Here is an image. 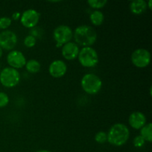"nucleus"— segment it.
I'll return each instance as SVG.
<instances>
[{"mask_svg":"<svg viewBox=\"0 0 152 152\" xmlns=\"http://www.w3.org/2000/svg\"><path fill=\"white\" fill-rule=\"evenodd\" d=\"M129 137V127L123 123H116L110 128L107 134V141L114 146H122L128 142Z\"/></svg>","mask_w":152,"mask_h":152,"instance_id":"obj_1","label":"nucleus"},{"mask_svg":"<svg viewBox=\"0 0 152 152\" xmlns=\"http://www.w3.org/2000/svg\"><path fill=\"white\" fill-rule=\"evenodd\" d=\"M73 37L77 45L83 47H91L96 42L97 34L92 27L88 25L78 26L73 34Z\"/></svg>","mask_w":152,"mask_h":152,"instance_id":"obj_2","label":"nucleus"},{"mask_svg":"<svg viewBox=\"0 0 152 152\" xmlns=\"http://www.w3.org/2000/svg\"><path fill=\"white\" fill-rule=\"evenodd\" d=\"M81 86L88 94L94 95L99 93L102 86V82L97 75L94 74H85L81 80Z\"/></svg>","mask_w":152,"mask_h":152,"instance_id":"obj_3","label":"nucleus"},{"mask_svg":"<svg viewBox=\"0 0 152 152\" xmlns=\"http://www.w3.org/2000/svg\"><path fill=\"white\" fill-rule=\"evenodd\" d=\"M77 58L80 65L85 68H94L99 62L97 52L91 47H83L80 50Z\"/></svg>","mask_w":152,"mask_h":152,"instance_id":"obj_4","label":"nucleus"},{"mask_svg":"<svg viewBox=\"0 0 152 152\" xmlns=\"http://www.w3.org/2000/svg\"><path fill=\"white\" fill-rule=\"evenodd\" d=\"M20 74L16 69L6 67L0 71V83L5 88H13L20 81Z\"/></svg>","mask_w":152,"mask_h":152,"instance_id":"obj_5","label":"nucleus"},{"mask_svg":"<svg viewBox=\"0 0 152 152\" xmlns=\"http://www.w3.org/2000/svg\"><path fill=\"white\" fill-rule=\"evenodd\" d=\"M131 60L137 68H146L151 62V53L146 49L138 48L132 53Z\"/></svg>","mask_w":152,"mask_h":152,"instance_id":"obj_6","label":"nucleus"},{"mask_svg":"<svg viewBox=\"0 0 152 152\" xmlns=\"http://www.w3.org/2000/svg\"><path fill=\"white\" fill-rule=\"evenodd\" d=\"M73 34L74 32L69 26L62 25L55 28L53 33V37L56 44L63 45L71 42L73 38Z\"/></svg>","mask_w":152,"mask_h":152,"instance_id":"obj_7","label":"nucleus"},{"mask_svg":"<svg viewBox=\"0 0 152 152\" xmlns=\"http://www.w3.org/2000/svg\"><path fill=\"white\" fill-rule=\"evenodd\" d=\"M40 13L34 9L25 10L21 14L20 22L25 28H34L39 22Z\"/></svg>","mask_w":152,"mask_h":152,"instance_id":"obj_8","label":"nucleus"},{"mask_svg":"<svg viewBox=\"0 0 152 152\" xmlns=\"http://www.w3.org/2000/svg\"><path fill=\"white\" fill-rule=\"evenodd\" d=\"M18 38L13 31L5 30L0 33V47L2 50H13L17 44Z\"/></svg>","mask_w":152,"mask_h":152,"instance_id":"obj_9","label":"nucleus"},{"mask_svg":"<svg viewBox=\"0 0 152 152\" xmlns=\"http://www.w3.org/2000/svg\"><path fill=\"white\" fill-rule=\"evenodd\" d=\"M7 62L10 68L17 70L25 66L27 59L22 52L17 50H13L7 55Z\"/></svg>","mask_w":152,"mask_h":152,"instance_id":"obj_10","label":"nucleus"},{"mask_svg":"<svg viewBox=\"0 0 152 152\" xmlns=\"http://www.w3.org/2000/svg\"><path fill=\"white\" fill-rule=\"evenodd\" d=\"M68 67L64 61L57 59L50 64L48 67L49 74L53 78H61L66 74Z\"/></svg>","mask_w":152,"mask_h":152,"instance_id":"obj_11","label":"nucleus"},{"mask_svg":"<svg viewBox=\"0 0 152 152\" xmlns=\"http://www.w3.org/2000/svg\"><path fill=\"white\" fill-rule=\"evenodd\" d=\"M80 53V48L78 45L73 42H69L63 45L62 47V55L64 59L72 61L77 58Z\"/></svg>","mask_w":152,"mask_h":152,"instance_id":"obj_12","label":"nucleus"},{"mask_svg":"<svg viewBox=\"0 0 152 152\" xmlns=\"http://www.w3.org/2000/svg\"><path fill=\"white\" fill-rule=\"evenodd\" d=\"M129 123L134 129L140 130L147 123L146 117L140 111H134L129 116Z\"/></svg>","mask_w":152,"mask_h":152,"instance_id":"obj_13","label":"nucleus"},{"mask_svg":"<svg viewBox=\"0 0 152 152\" xmlns=\"http://www.w3.org/2000/svg\"><path fill=\"white\" fill-rule=\"evenodd\" d=\"M130 10L133 14L140 15L147 10V2L144 0H136L130 3Z\"/></svg>","mask_w":152,"mask_h":152,"instance_id":"obj_14","label":"nucleus"},{"mask_svg":"<svg viewBox=\"0 0 152 152\" xmlns=\"http://www.w3.org/2000/svg\"><path fill=\"white\" fill-rule=\"evenodd\" d=\"M105 16L102 12L99 10H95L90 14L91 22L95 26H100L104 22Z\"/></svg>","mask_w":152,"mask_h":152,"instance_id":"obj_15","label":"nucleus"},{"mask_svg":"<svg viewBox=\"0 0 152 152\" xmlns=\"http://www.w3.org/2000/svg\"><path fill=\"white\" fill-rule=\"evenodd\" d=\"M25 67L28 72L31 73V74H37L41 69V64L37 59H31L27 61Z\"/></svg>","mask_w":152,"mask_h":152,"instance_id":"obj_16","label":"nucleus"},{"mask_svg":"<svg viewBox=\"0 0 152 152\" xmlns=\"http://www.w3.org/2000/svg\"><path fill=\"white\" fill-rule=\"evenodd\" d=\"M140 130V136L146 142H151L152 141V124L151 123H146Z\"/></svg>","mask_w":152,"mask_h":152,"instance_id":"obj_17","label":"nucleus"},{"mask_svg":"<svg viewBox=\"0 0 152 152\" xmlns=\"http://www.w3.org/2000/svg\"><path fill=\"white\" fill-rule=\"evenodd\" d=\"M108 1L106 0H102V1H99V0H89L88 1V4H89L91 7L96 10H99V9L102 8L106 5Z\"/></svg>","mask_w":152,"mask_h":152,"instance_id":"obj_18","label":"nucleus"},{"mask_svg":"<svg viewBox=\"0 0 152 152\" xmlns=\"http://www.w3.org/2000/svg\"><path fill=\"white\" fill-rule=\"evenodd\" d=\"M12 20L10 18L7 17V16H2L0 17V29L4 30L9 28L11 25Z\"/></svg>","mask_w":152,"mask_h":152,"instance_id":"obj_19","label":"nucleus"},{"mask_svg":"<svg viewBox=\"0 0 152 152\" xmlns=\"http://www.w3.org/2000/svg\"><path fill=\"white\" fill-rule=\"evenodd\" d=\"M36 43H37V39L31 35L26 36L25 38L24 39V45L25 47L28 48H34L36 45Z\"/></svg>","mask_w":152,"mask_h":152,"instance_id":"obj_20","label":"nucleus"},{"mask_svg":"<svg viewBox=\"0 0 152 152\" xmlns=\"http://www.w3.org/2000/svg\"><path fill=\"white\" fill-rule=\"evenodd\" d=\"M94 140L96 142L99 144L105 143L107 141V133L105 132H99L96 134L94 137Z\"/></svg>","mask_w":152,"mask_h":152,"instance_id":"obj_21","label":"nucleus"},{"mask_svg":"<svg viewBox=\"0 0 152 152\" xmlns=\"http://www.w3.org/2000/svg\"><path fill=\"white\" fill-rule=\"evenodd\" d=\"M9 96L4 92H0V108H4L9 103Z\"/></svg>","mask_w":152,"mask_h":152,"instance_id":"obj_22","label":"nucleus"},{"mask_svg":"<svg viewBox=\"0 0 152 152\" xmlns=\"http://www.w3.org/2000/svg\"><path fill=\"white\" fill-rule=\"evenodd\" d=\"M145 141L144 140L143 138L140 136V135H138V136L135 137L134 139L133 140V144L134 145V147L136 148H142V146L144 145L145 144Z\"/></svg>","mask_w":152,"mask_h":152,"instance_id":"obj_23","label":"nucleus"},{"mask_svg":"<svg viewBox=\"0 0 152 152\" xmlns=\"http://www.w3.org/2000/svg\"><path fill=\"white\" fill-rule=\"evenodd\" d=\"M30 35L34 37V38H41L42 37V31L41 28H32L30 31Z\"/></svg>","mask_w":152,"mask_h":152,"instance_id":"obj_24","label":"nucleus"},{"mask_svg":"<svg viewBox=\"0 0 152 152\" xmlns=\"http://www.w3.org/2000/svg\"><path fill=\"white\" fill-rule=\"evenodd\" d=\"M20 17H21V13H19V12H14V13L12 14V19L13 20H18V19H20Z\"/></svg>","mask_w":152,"mask_h":152,"instance_id":"obj_25","label":"nucleus"},{"mask_svg":"<svg viewBox=\"0 0 152 152\" xmlns=\"http://www.w3.org/2000/svg\"><path fill=\"white\" fill-rule=\"evenodd\" d=\"M147 7L151 10L152 9V0H149V1L147 2Z\"/></svg>","mask_w":152,"mask_h":152,"instance_id":"obj_26","label":"nucleus"},{"mask_svg":"<svg viewBox=\"0 0 152 152\" xmlns=\"http://www.w3.org/2000/svg\"><path fill=\"white\" fill-rule=\"evenodd\" d=\"M37 152H51L50 151H48V150H45V149H42L39 150V151H37Z\"/></svg>","mask_w":152,"mask_h":152,"instance_id":"obj_27","label":"nucleus"},{"mask_svg":"<svg viewBox=\"0 0 152 152\" xmlns=\"http://www.w3.org/2000/svg\"><path fill=\"white\" fill-rule=\"evenodd\" d=\"M2 54H3V50H2V49H1V48L0 47V58L1 57Z\"/></svg>","mask_w":152,"mask_h":152,"instance_id":"obj_28","label":"nucleus"},{"mask_svg":"<svg viewBox=\"0 0 152 152\" xmlns=\"http://www.w3.org/2000/svg\"></svg>","mask_w":152,"mask_h":152,"instance_id":"obj_29","label":"nucleus"}]
</instances>
